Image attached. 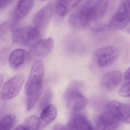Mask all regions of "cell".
<instances>
[{
	"label": "cell",
	"instance_id": "1",
	"mask_svg": "<svg viewBox=\"0 0 130 130\" xmlns=\"http://www.w3.org/2000/svg\"><path fill=\"white\" fill-rule=\"evenodd\" d=\"M44 75V68L41 60H36L32 65L25 86L26 106L27 110H31L41 94Z\"/></svg>",
	"mask_w": 130,
	"mask_h": 130
},
{
	"label": "cell",
	"instance_id": "2",
	"mask_svg": "<svg viewBox=\"0 0 130 130\" xmlns=\"http://www.w3.org/2000/svg\"><path fill=\"white\" fill-rule=\"evenodd\" d=\"M130 22V1L122 0L110 19L107 28L111 31L122 30Z\"/></svg>",
	"mask_w": 130,
	"mask_h": 130
},
{
	"label": "cell",
	"instance_id": "3",
	"mask_svg": "<svg viewBox=\"0 0 130 130\" xmlns=\"http://www.w3.org/2000/svg\"><path fill=\"white\" fill-rule=\"evenodd\" d=\"M41 36V33L35 27L25 26L15 29L12 38L15 43L32 47L40 40Z\"/></svg>",
	"mask_w": 130,
	"mask_h": 130
},
{
	"label": "cell",
	"instance_id": "4",
	"mask_svg": "<svg viewBox=\"0 0 130 130\" xmlns=\"http://www.w3.org/2000/svg\"><path fill=\"white\" fill-rule=\"evenodd\" d=\"M24 80L25 76L22 74H17L7 80L1 89V99L3 100H10L16 97L20 92Z\"/></svg>",
	"mask_w": 130,
	"mask_h": 130
},
{
	"label": "cell",
	"instance_id": "5",
	"mask_svg": "<svg viewBox=\"0 0 130 130\" xmlns=\"http://www.w3.org/2000/svg\"><path fill=\"white\" fill-rule=\"evenodd\" d=\"M120 55V50L117 47L108 46L96 49L94 54L97 63L102 67L110 66L117 60Z\"/></svg>",
	"mask_w": 130,
	"mask_h": 130
},
{
	"label": "cell",
	"instance_id": "6",
	"mask_svg": "<svg viewBox=\"0 0 130 130\" xmlns=\"http://www.w3.org/2000/svg\"><path fill=\"white\" fill-rule=\"evenodd\" d=\"M67 105L69 109L74 111L83 109L87 105L88 101L75 86L71 85L65 93Z\"/></svg>",
	"mask_w": 130,
	"mask_h": 130
},
{
	"label": "cell",
	"instance_id": "7",
	"mask_svg": "<svg viewBox=\"0 0 130 130\" xmlns=\"http://www.w3.org/2000/svg\"><path fill=\"white\" fill-rule=\"evenodd\" d=\"M54 45V42L52 38L39 40L32 46L28 53L27 59L31 60L47 57L51 52Z\"/></svg>",
	"mask_w": 130,
	"mask_h": 130
},
{
	"label": "cell",
	"instance_id": "8",
	"mask_svg": "<svg viewBox=\"0 0 130 130\" xmlns=\"http://www.w3.org/2000/svg\"><path fill=\"white\" fill-rule=\"evenodd\" d=\"M53 11V5L51 4H48L42 7L34 17V27L41 34L48 26L51 20Z\"/></svg>",
	"mask_w": 130,
	"mask_h": 130
},
{
	"label": "cell",
	"instance_id": "9",
	"mask_svg": "<svg viewBox=\"0 0 130 130\" xmlns=\"http://www.w3.org/2000/svg\"><path fill=\"white\" fill-rule=\"evenodd\" d=\"M107 110L120 121L130 124V106L117 100H110L106 104Z\"/></svg>",
	"mask_w": 130,
	"mask_h": 130
},
{
	"label": "cell",
	"instance_id": "10",
	"mask_svg": "<svg viewBox=\"0 0 130 130\" xmlns=\"http://www.w3.org/2000/svg\"><path fill=\"white\" fill-rule=\"evenodd\" d=\"M56 129L60 130H93V128L88 119L84 115H74L68 124L64 126L59 125Z\"/></svg>",
	"mask_w": 130,
	"mask_h": 130
},
{
	"label": "cell",
	"instance_id": "11",
	"mask_svg": "<svg viewBox=\"0 0 130 130\" xmlns=\"http://www.w3.org/2000/svg\"><path fill=\"white\" fill-rule=\"evenodd\" d=\"M120 121L113 114L107 110L102 112L98 117L96 122L97 130H115L119 126Z\"/></svg>",
	"mask_w": 130,
	"mask_h": 130
},
{
	"label": "cell",
	"instance_id": "12",
	"mask_svg": "<svg viewBox=\"0 0 130 130\" xmlns=\"http://www.w3.org/2000/svg\"><path fill=\"white\" fill-rule=\"evenodd\" d=\"M34 0H19L11 22V29L15 30L18 22L26 16L30 12L34 3Z\"/></svg>",
	"mask_w": 130,
	"mask_h": 130
},
{
	"label": "cell",
	"instance_id": "13",
	"mask_svg": "<svg viewBox=\"0 0 130 130\" xmlns=\"http://www.w3.org/2000/svg\"><path fill=\"white\" fill-rule=\"evenodd\" d=\"M57 115V110L55 106L49 105L42 109L39 119V130L48 126L55 119Z\"/></svg>",
	"mask_w": 130,
	"mask_h": 130
},
{
	"label": "cell",
	"instance_id": "14",
	"mask_svg": "<svg viewBox=\"0 0 130 130\" xmlns=\"http://www.w3.org/2000/svg\"><path fill=\"white\" fill-rule=\"evenodd\" d=\"M92 5L91 1H88L82 7L79 12L76 13L81 28L87 29L93 22Z\"/></svg>",
	"mask_w": 130,
	"mask_h": 130
},
{
	"label": "cell",
	"instance_id": "15",
	"mask_svg": "<svg viewBox=\"0 0 130 130\" xmlns=\"http://www.w3.org/2000/svg\"><path fill=\"white\" fill-rule=\"evenodd\" d=\"M110 0H96L92 6L93 22L98 23L105 17Z\"/></svg>",
	"mask_w": 130,
	"mask_h": 130
},
{
	"label": "cell",
	"instance_id": "16",
	"mask_svg": "<svg viewBox=\"0 0 130 130\" xmlns=\"http://www.w3.org/2000/svg\"><path fill=\"white\" fill-rule=\"evenodd\" d=\"M122 77V74L119 71L109 72L103 76L102 84L108 90H112L120 83Z\"/></svg>",
	"mask_w": 130,
	"mask_h": 130
},
{
	"label": "cell",
	"instance_id": "17",
	"mask_svg": "<svg viewBox=\"0 0 130 130\" xmlns=\"http://www.w3.org/2000/svg\"><path fill=\"white\" fill-rule=\"evenodd\" d=\"M84 0H60L57 3L55 10L58 15L63 17L77 6Z\"/></svg>",
	"mask_w": 130,
	"mask_h": 130
},
{
	"label": "cell",
	"instance_id": "18",
	"mask_svg": "<svg viewBox=\"0 0 130 130\" xmlns=\"http://www.w3.org/2000/svg\"><path fill=\"white\" fill-rule=\"evenodd\" d=\"M28 53L23 49H17L10 54L9 61L10 65L16 68L22 65L27 58Z\"/></svg>",
	"mask_w": 130,
	"mask_h": 130
},
{
	"label": "cell",
	"instance_id": "19",
	"mask_svg": "<svg viewBox=\"0 0 130 130\" xmlns=\"http://www.w3.org/2000/svg\"><path fill=\"white\" fill-rule=\"evenodd\" d=\"M17 118L13 115H7L4 117L0 121V129L9 130L12 128L16 123Z\"/></svg>",
	"mask_w": 130,
	"mask_h": 130
},
{
	"label": "cell",
	"instance_id": "20",
	"mask_svg": "<svg viewBox=\"0 0 130 130\" xmlns=\"http://www.w3.org/2000/svg\"><path fill=\"white\" fill-rule=\"evenodd\" d=\"M24 126L26 130L38 129L39 119L35 116H32L27 119Z\"/></svg>",
	"mask_w": 130,
	"mask_h": 130
},
{
	"label": "cell",
	"instance_id": "21",
	"mask_svg": "<svg viewBox=\"0 0 130 130\" xmlns=\"http://www.w3.org/2000/svg\"><path fill=\"white\" fill-rule=\"evenodd\" d=\"M52 97V93L50 90H47L45 92L42 99L41 100L39 106L40 108L43 109L47 106L50 105L49 103L51 102Z\"/></svg>",
	"mask_w": 130,
	"mask_h": 130
},
{
	"label": "cell",
	"instance_id": "22",
	"mask_svg": "<svg viewBox=\"0 0 130 130\" xmlns=\"http://www.w3.org/2000/svg\"><path fill=\"white\" fill-rule=\"evenodd\" d=\"M10 29H11V22L10 21H6L1 24L0 37L1 39L6 35Z\"/></svg>",
	"mask_w": 130,
	"mask_h": 130
},
{
	"label": "cell",
	"instance_id": "23",
	"mask_svg": "<svg viewBox=\"0 0 130 130\" xmlns=\"http://www.w3.org/2000/svg\"><path fill=\"white\" fill-rule=\"evenodd\" d=\"M118 94L122 97L130 96V81L125 84L119 90Z\"/></svg>",
	"mask_w": 130,
	"mask_h": 130
},
{
	"label": "cell",
	"instance_id": "24",
	"mask_svg": "<svg viewBox=\"0 0 130 130\" xmlns=\"http://www.w3.org/2000/svg\"><path fill=\"white\" fill-rule=\"evenodd\" d=\"M13 0H0V9H5L12 2Z\"/></svg>",
	"mask_w": 130,
	"mask_h": 130
},
{
	"label": "cell",
	"instance_id": "25",
	"mask_svg": "<svg viewBox=\"0 0 130 130\" xmlns=\"http://www.w3.org/2000/svg\"><path fill=\"white\" fill-rule=\"evenodd\" d=\"M106 27L104 25H100L98 26L93 28V31L95 32L101 31L104 30V29Z\"/></svg>",
	"mask_w": 130,
	"mask_h": 130
},
{
	"label": "cell",
	"instance_id": "26",
	"mask_svg": "<svg viewBox=\"0 0 130 130\" xmlns=\"http://www.w3.org/2000/svg\"><path fill=\"white\" fill-rule=\"evenodd\" d=\"M124 77L126 79L130 80V67H129L125 72Z\"/></svg>",
	"mask_w": 130,
	"mask_h": 130
},
{
	"label": "cell",
	"instance_id": "27",
	"mask_svg": "<svg viewBox=\"0 0 130 130\" xmlns=\"http://www.w3.org/2000/svg\"><path fill=\"white\" fill-rule=\"evenodd\" d=\"M126 32L130 34V28H128L126 30Z\"/></svg>",
	"mask_w": 130,
	"mask_h": 130
},
{
	"label": "cell",
	"instance_id": "28",
	"mask_svg": "<svg viewBox=\"0 0 130 130\" xmlns=\"http://www.w3.org/2000/svg\"><path fill=\"white\" fill-rule=\"evenodd\" d=\"M39 1H47V0H39Z\"/></svg>",
	"mask_w": 130,
	"mask_h": 130
}]
</instances>
